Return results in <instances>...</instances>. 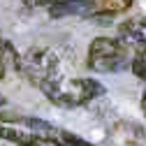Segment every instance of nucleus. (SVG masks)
Returning a JSON list of instances; mask_svg holds the SVG:
<instances>
[{"label": "nucleus", "instance_id": "obj_1", "mask_svg": "<svg viewBox=\"0 0 146 146\" xmlns=\"http://www.w3.org/2000/svg\"><path fill=\"white\" fill-rule=\"evenodd\" d=\"M127 65V46L121 40L98 37L88 49V67L93 72H118Z\"/></svg>", "mask_w": 146, "mask_h": 146}, {"label": "nucleus", "instance_id": "obj_2", "mask_svg": "<svg viewBox=\"0 0 146 146\" xmlns=\"http://www.w3.org/2000/svg\"><path fill=\"white\" fill-rule=\"evenodd\" d=\"M21 70L26 74L42 86L44 81H56L60 79V65H58V56L51 49H28L26 56L21 58Z\"/></svg>", "mask_w": 146, "mask_h": 146}, {"label": "nucleus", "instance_id": "obj_3", "mask_svg": "<svg viewBox=\"0 0 146 146\" xmlns=\"http://www.w3.org/2000/svg\"><path fill=\"white\" fill-rule=\"evenodd\" d=\"M118 37L127 49H135V51L146 49V19L137 16V19H127L125 23H121Z\"/></svg>", "mask_w": 146, "mask_h": 146}, {"label": "nucleus", "instance_id": "obj_4", "mask_svg": "<svg viewBox=\"0 0 146 146\" xmlns=\"http://www.w3.org/2000/svg\"><path fill=\"white\" fill-rule=\"evenodd\" d=\"M49 14L51 16L93 14V3H90V0H49Z\"/></svg>", "mask_w": 146, "mask_h": 146}, {"label": "nucleus", "instance_id": "obj_5", "mask_svg": "<svg viewBox=\"0 0 146 146\" xmlns=\"http://www.w3.org/2000/svg\"><path fill=\"white\" fill-rule=\"evenodd\" d=\"M0 139H7V141H16V144H21V146H28V144H33L35 137L23 135V132H19V130H12V127L0 125Z\"/></svg>", "mask_w": 146, "mask_h": 146}, {"label": "nucleus", "instance_id": "obj_6", "mask_svg": "<svg viewBox=\"0 0 146 146\" xmlns=\"http://www.w3.org/2000/svg\"><path fill=\"white\" fill-rule=\"evenodd\" d=\"M132 72H135L139 79L146 81V49H141V51L135 53V58H132Z\"/></svg>", "mask_w": 146, "mask_h": 146}, {"label": "nucleus", "instance_id": "obj_7", "mask_svg": "<svg viewBox=\"0 0 146 146\" xmlns=\"http://www.w3.org/2000/svg\"><path fill=\"white\" fill-rule=\"evenodd\" d=\"M102 3H104L102 12L111 16V14H116V12H123L125 7H130V3H132V0H102Z\"/></svg>", "mask_w": 146, "mask_h": 146}, {"label": "nucleus", "instance_id": "obj_8", "mask_svg": "<svg viewBox=\"0 0 146 146\" xmlns=\"http://www.w3.org/2000/svg\"><path fill=\"white\" fill-rule=\"evenodd\" d=\"M23 5H28V7H42V5H49V0H23Z\"/></svg>", "mask_w": 146, "mask_h": 146}, {"label": "nucleus", "instance_id": "obj_9", "mask_svg": "<svg viewBox=\"0 0 146 146\" xmlns=\"http://www.w3.org/2000/svg\"><path fill=\"white\" fill-rule=\"evenodd\" d=\"M3 77H5V63L0 60V79H3Z\"/></svg>", "mask_w": 146, "mask_h": 146}, {"label": "nucleus", "instance_id": "obj_10", "mask_svg": "<svg viewBox=\"0 0 146 146\" xmlns=\"http://www.w3.org/2000/svg\"><path fill=\"white\" fill-rule=\"evenodd\" d=\"M141 109H144V114H146V93L141 95Z\"/></svg>", "mask_w": 146, "mask_h": 146}, {"label": "nucleus", "instance_id": "obj_11", "mask_svg": "<svg viewBox=\"0 0 146 146\" xmlns=\"http://www.w3.org/2000/svg\"><path fill=\"white\" fill-rule=\"evenodd\" d=\"M0 44H3V40H0Z\"/></svg>", "mask_w": 146, "mask_h": 146}]
</instances>
